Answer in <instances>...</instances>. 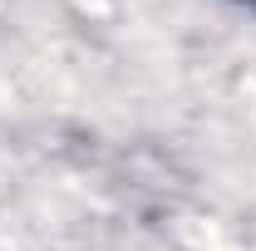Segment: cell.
<instances>
[{
	"instance_id": "obj_1",
	"label": "cell",
	"mask_w": 256,
	"mask_h": 251,
	"mask_svg": "<svg viewBox=\"0 0 256 251\" xmlns=\"http://www.w3.org/2000/svg\"><path fill=\"white\" fill-rule=\"evenodd\" d=\"M246 5H252V10H256V0H246Z\"/></svg>"
}]
</instances>
